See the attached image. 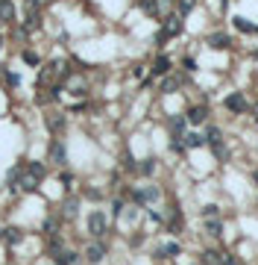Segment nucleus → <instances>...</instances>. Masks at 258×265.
I'll return each instance as SVG.
<instances>
[{
    "mask_svg": "<svg viewBox=\"0 0 258 265\" xmlns=\"http://www.w3.org/2000/svg\"><path fill=\"white\" fill-rule=\"evenodd\" d=\"M70 183H73L70 180V174H62V186H65V189H70Z\"/></svg>",
    "mask_w": 258,
    "mask_h": 265,
    "instance_id": "nucleus-29",
    "label": "nucleus"
},
{
    "mask_svg": "<svg viewBox=\"0 0 258 265\" xmlns=\"http://www.w3.org/2000/svg\"><path fill=\"white\" fill-rule=\"evenodd\" d=\"M176 85H179V80H173V77H167V80L162 83V92H173Z\"/></svg>",
    "mask_w": 258,
    "mask_h": 265,
    "instance_id": "nucleus-23",
    "label": "nucleus"
},
{
    "mask_svg": "<svg viewBox=\"0 0 258 265\" xmlns=\"http://www.w3.org/2000/svg\"><path fill=\"white\" fill-rule=\"evenodd\" d=\"M255 183H258V171H255Z\"/></svg>",
    "mask_w": 258,
    "mask_h": 265,
    "instance_id": "nucleus-31",
    "label": "nucleus"
},
{
    "mask_svg": "<svg viewBox=\"0 0 258 265\" xmlns=\"http://www.w3.org/2000/svg\"><path fill=\"white\" fill-rule=\"evenodd\" d=\"M103 256H106V248H103V245H91V248H88V259H91V262H100Z\"/></svg>",
    "mask_w": 258,
    "mask_h": 265,
    "instance_id": "nucleus-9",
    "label": "nucleus"
},
{
    "mask_svg": "<svg viewBox=\"0 0 258 265\" xmlns=\"http://www.w3.org/2000/svg\"><path fill=\"white\" fill-rule=\"evenodd\" d=\"M179 33H182V21H179V18H167V24L162 27V33H159V38H173V36H179Z\"/></svg>",
    "mask_w": 258,
    "mask_h": 265,
    "instance_id": "nucleus-2",
    "label": "nucleus"
},
{
    "mask_svg": "<svg viewBox=\"0 0 258 265\" xmlns=\"http://www.w3.org/2000/svg\"><path fill=\"white\" fill-rule=\"evenodd\" d=\"M135 197H138V201H156V197H159V189H144V192H138Z\"/></svg>",
    "mask_w": 258,
    "mask_h": 265,
    "instance_id": "nucleus-18",
    "label": "nucleus"
},
{
    "mask_svg": "<svg viewBox=\"0 0 258 265\" xmlns=\"http://www.w3.org/2000/svg\"><path fill=\"white\" fill-rule=\"evenodd\" d=\"M202 215L209 218V221H211V218H217V206H205V209H202Z\"/></svg>",
    "mask_w": 258,
    "mask_h": 265,
    "instance_id": "nucleus-26",
    "label": "nucleus"
},
{
    "mask_svg": "<svg viewBox=\"0 0 258 265\" xmlns=\"http://www.w3.org/2000/svg\"><path fill=\"white\" fill-rule=\"evenodd\" d=\"M220 221H217V218H214V221H209V236H220Z\"/></svg>",
    "mask_w": 258,
    "mask_h": 265,
    "instance_id": "nucleus-22",
    "label": "nucleus"
},
{
    "mask_svg": "<svg viewBox=\"0 0 258 265\" xmlns=\"http://www.w3.org/2000/svg\"><path fill=\"white\" fill-rule=\"evenodd\" d=\"M53 262H56V265H76V253H70V251H56Z\"/></svg>",
    "mask_w": 258,
    "mask_h": 265,
    "instance_id": "nucleus-5",
    "label": "nucleus"
},
{
    "mask_svg": "<svg viewBox=\"0 0 258 265\" xmlns=\"http://www.w3.org/2000/svg\"><path fill=\"white\" fill-rule=\"evenodd\" d=\"M65 215H68V218L76 215V201H68V204H65Z\"/></svg>",
    "mask_w": 258,
    "mask_h": 265,
    "instance_id": "nucleus-24",
    "label": "nucleus"
},
{
    "mask_svg": "<svg viewBox=\"0 0 258 265\" xmlns=\"http://www.w3.org/2000/svg\"><path fill=\"white\" fill-rule=\"evenodd\" d=\"M235 27L244 30V33H258V27H252L249 21H244V18H235Z\"/></svg>",
    "mask_w": 258,
    "mask_h": 265,
    "instance_id": "nucleus-16",
    "label": "nucleus"
},
{
    "mask_svg": "<svg viewBox=\"0 0 258 265\" xmlns=\"http://www.w3.org/2000/svg\"><path fill=\"white\" fill-rule=\"evenodd\" d=\"M188 121H191V124H202V121H205V109H202V106H194L191 112H188Z\"/></svg>",
    "mask_w": 258,
    "mask_h": 265,
    "instance_id": "nucleus-8",
    "label": "nucleus"
},
{
    "mask_svg": "<svg viewBox=\"0 0 258 265\" xmlns=\"http://www.w3.org/2000/svg\"><path fill=\"white\" fill-rule=\"evenodd\" d=\"M88 233H91V236H103L106 233V215L103 212H91V215H88Z\"/></svg>",
    "mask_w": 258,
    "mask_h": 265,
    "instance_id": "nucleus-1",
    "label": "nucleus"
},
{
    "mask_svg": "<svg viewBox=\"0 0 258 265\" xmlns=\"http://www.w3.org/2000/svg\"><path fill=\"white\" fill-rule=\"evenodd\" d=\"M159 253H173V256H176V253H179V245H173V241H170V245H164Z\"/></svg>",
    "mask_w": 258,
    "mask_h": 265,
    "instance_id": "nucleus-25",
    "label": "nucleus"
},
{
    "mask_svg": "<svg viewBox=\"0 0 258 265\" xmlns=\"http://www.w3.org/2000/svg\"><path fill=\"white\" fill-rule=\"evenodd\" d=\"M220 142H223L220 130H217V127H211V130H209V145H211V147H217V145H220Z\"/></svg>",
    "mask_w": 258,
    "mask_h": 265,
    "instance_id": "nucleus-17",
    "label": "nucleus"
},
{
    "mask_svg": "<svg viewBox=\"0 0 258 265\" xmlns=\"http://www.w3.org/2000/svg\"><path fill=\"white\" fill-rule=\"evenodd\" d=\"M23 59L30 62V65H35V62H38V56H35L33 50H27V53H23Z\"/></svg>",
    "mask_w": 258,
    "mask_h": 265,
    "instance_id": "nucleus-28",
    "label": "nucleus"
},
{
    "mask_svg": "<svg viewBox=\"0 0 258 265\" xmlns=\"http://www.w3.org/2000/svg\"><path fill=\"white\" fill-rule=\"evenodd\" d=\"M3 239L9 241V245H15V241H21V230H18V227H9V230H3Z\"/></svg>",
    "mask_w": 258,
    "mask_h": 265,
    "instance_id": "nucleus-12",
    "label": "nucleus"
},
{
    "mask_svg": "<svg viewBox=\"0 0 258 265\" xmlns=\"http://www.w3.org/2000/svg\"><path fill=\"white\" fill-rule=\"evenodd\" d=\"M141 9L150 15H159V0H141Z\"/></svg>",
    "mask_w": 258,
    "mask_h": 265,
    "instance_id": "nucleus-14",
    "label": "nucleus"
},
{
    "mask_svg": "<svg viewBox=\"0 0 258 265\" xmlns=\"http://www.w3.org/2000/svg\"><path fill=\"white\" fill-rule=\"evenodd\" d=\"M202 262H205V265H226V253L205 251V253H202Z\"/></svg>",
    "mask_w": 258,
    "mask_h": 265,
    "instance_id": "nucleus-4",
    "label": "nucleus"
},
{
    "mask_svg": "<svg viewBox=\"0 0 258 265\" xmlns=\"http://www.w3.org/2000/svg\"><path fill=\"white\" fill-rule=\"evenodd\" d=\"M226 109H229V112H244V109H246V97L244 95H229V97H226Z\"/></svg>",
    "mask_w": 258,
    "mask_h": 265,
    "instance_id": "nucleus-3",
    "label": "nucleus"
},
{
    "mask_svg": "<svg viewBox=\"0 0 258 265\" xmlns=\"http://www.w3.org/2000/svg\"><path fill=\"white\" fill-rule=\"evenodd\" d=\"M209 41H211V48H220V50L229 48V36H226V33H214Z\"/></svg>",
    "mask_w": 258,
    "mask_h": 265,
    "instance_id": "nucleus-7",
    "label": "nucleus"
},
{
    "mask_svg": "<svg viewBox=\"0 0 258 265\" xmlns=\"http://www.w3.org/2000/svg\"><path fill=\"white\" fill-rule=\"evenodd\" d=\"M0 239H3V230H0Z\"/></svg>",
    "mask_w": 258,
    "mask_h": 265,
    "instance_id": "nucleus-32",
    "label": "nucleus"
},
{
    "mask_svg": "<svg viewBox=\"0 0 258 265\" xmlns=\"http://www.w3.org/2000/svg\"><path fill=\"white\" fill-rule=\"evenodd\" d=\"M0 41H3V38H0Z\"/></svg>",
    "mask_w": 258,
    "mask_h": 265,
    "instance_id": "nucleus-33",
    "label": "nucleus"
},
{
    "mask_svg": "<svg viewBox=\"0 0 258 265\" xmlns=\"http://www.w3.org/2000/svg\"><path fill=\"white\" fill-rule=\"evenodd\" d=\"M35 189H38V177L27 171V177H23V192H35Z\"/></svg>",
    "mask_w": 258,
    "mask_h": 265,
    "instance_id": "nucleus-10",
    "label": "nucleus"
},
{
    "mask_svg": "<svg viewBox=\"0 0 258 265\" xmlns=\"http://www.w3.org/2000/svg\"><path fill=\"white\" fill-rule=\"evenodd\" d=\"M30 174H35L38 180L44 177V165H38V162H30Z\"/></svg>",
    "mask_w": 258,
    "mask_h": 265,
    "instance_id": "nucleus-21",
    "label": "nucleus"
},
{
    "mask_svg": "<svg viewBox=\"0 0 258 265\" xmlns=\"http://www.w3.org/2000/svg\"><path fill=\"white\" fill-rule=\"evenodd\" d=\"M47 127H50L53 132H59L62 127H65V118H62V115H50V118H47Z\"/></svg>",
    "mask_w": 258,
    "mask_h": 265,
    "instance_id": "nucleus-11",
    "label": "nucleus"
},
{
    "mask_svg": "<svg viewBox=\"0 0 258 265\" xmlns=\"http://www.w3.org/2000/svg\"><path fill=\"white\" fill-rule=\"evenodd\" d=\"M152 71H156V74H167V71H170V59H167V56H159Z\"/></svg>",
    "mask_w": 258,
    "mask_h": 265,
    "instance_id": "nucleus-13",
    "label": "nucleus"
},
{
    "mask_svg": "<svg viewBox=\"0 0 258 265\" xmlns=\"http://www.w3.org/2000/svg\"><path fill=\"white\" fill-rule=\"evenodd\" d=\"M185 145L188 147H199V145H202V136H197V132H188V136H185Z\"/></svg>",
    "mask_w": 258,
    "mask_h": 265,
    "instance_id": "nucleus-19",
    "label": "nucleus"
},
{
    "mask_svg": "<svg viewBox=\"0 0 258 265\" xmlns=\"http://www.w3.org/2000/svg\"><path fill=\"white\" fill-rule=\"evenodd\" d=\"M50 159H53L56 165H65V145H62V142H53V147H50Z\"/></svg>",
    "mask_w": 258,
    "mask_h": 265,
    "instance_id": "nucleus-6",
    "label": "nucleus"
},
{
    "mask_svg": "<svg viewBox=\"0 0 258 265\" xmlns=\"http://www.w3.org/2000/svg\"><path fill=\"white\" fill-rule=\"evenodd\" d=\"M12 12H15V9H12V3H9V0H0V18H3V21H9Z\"/></svg>",
    "mask_w": 258,
    "mask_h": 265,
    "instance_id": "nucleus-15",
    "label": "nucleus"
},
{
    "mask_svg": "<svg viewBox=\"0 0 258 265\" xmlns=\"http://www.w3.org/2000/svg\"><path fill=\"white\" fill-rule=\"evenodd\" d=\"M194 6H197V0H179V12H182V15H188Z\"/></svg>",
    "mask_w": 258,
    "mask_h": 265,
    "instance_id": "nucleus-20",
    "label": "nucleus"
},
{
    "mask_svg": "<svg viewBox=\"0 0 258 265\" xmlns=\"http://www.w3.org/2000/svg\"><path fill=\"white\" fill-rule=\"evenodd\" d=\"M226 265H241L238 259H232V256H226Z\"/></svg>",
    "mask_w": 258,
    "mask_h": 265,
    "instance_id": "nucleus-30",
    "label": "nucleus"
},
{
    "mask_svg": "<svg viewBox=\"0 0 258 265\" xmlns=\"http://www.w3.org/2000/svg\"><path fill=\"white\" fill-rule=\"evenodd\" d=\"M170 127H173V130L179 132L182 127H185V118H173V121H170Z\"/></svg>",
    "mask_w": 258,
    "mask_h": 265,
    "instance_id": "nucleus-27",
    "label": "nucleus"
}]
</instances>
